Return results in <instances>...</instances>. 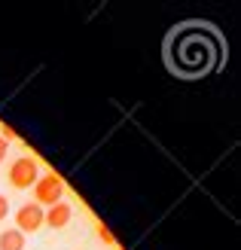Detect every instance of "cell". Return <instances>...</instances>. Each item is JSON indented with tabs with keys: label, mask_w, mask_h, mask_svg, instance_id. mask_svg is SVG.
<instances>
[{
	"label": "cell",
	"mask_w": 241,
	"mask_h": 250,
	"mask_svg": "<svg viewBox=\"0 0 241 250\" xmlns=\"http://www.w3.org/2000/svg\"><path fill=\"white\" fill-rule=\"evenodd\" d=\"M6 214H9V198L0 195V220H6Z\"/></svg>",
	"instance_id": "cell-7"
},
{
	"label": "cell",
	"mask_w": 241,
	"mask_h": 250,
	"mask_svg": "<svg viewBox=\"0 0 241 250\" xmlns=\"http://www.w3.org/2000/svg\"><path fill=\"white\" fill-rule=\"evenodd\" d=\"M24 235L19 229H6V232H0V250H24Z\"/></svg>",
	"instance_id": "cell-5"
},
{
	"label": "cell",
	"mask_w": 241,
	"mask_h": 250,
	"mask_svg": "<svg viewBox=\"0 0 241 250\" xmlns=\"http://www.w3.org/2000/svg\"><path fill=\"white\" fill-rule=\"evenodd\" d=\"M61 195H65V180L58 177V174H43L40 180L34 183V205H46L52 208L61 202Z\"/></svg>",
	"instance_id": "cell-2"
},
{
	"label": "cell",
	"mask_w": 241,
	"mask_h": 250,
	"mask_svg": "<svg viewBox=\"0 0 241 250\" xmlns=\"http://www.w3.org/2000/svg\"><path fill=\"white\" fill-rule=\"evenodd\" d=\"M6 149H9V141H6V137H0V162L6 159Z\"/></svg>",
	"instance_id": "cell-8"
},
{
	"label": "cell",
	"mask_w": 241,
	"mask_h": 250,
	"mask_svg": "<svg viewBox=\"0 0 241 250\" xmlns=\"http://www.w3.org/2000/svg\"><path fill=\"white\" fill-rule=\"evenodd\" d=\"M6 180H9L12 189H34V183L40 180V165H37V159H31V156L16 159L9 165Z\"/></svg>",
	"instance_id": "cell-1"
},
{
	"label": "cell",
	"mask_w": 241,
	"mask_h": 250,
	"mask_svg": "<svg viewBox=\"0 0 241 250\" xmlns=\"http://www.w3.org/2000/svg\"><path fill=\"white\" fill-rule=\"evenodd\" d=\"M40 226H43V208H40V205L28 202V205H22V208L16 210V229H19L22 235L37 232Z\"/></svg>",
	"instance_id": "cell-3"
},
{
	"label": "cell",
	"mask_w": 241,
	"mask_h": 250,
	"mask_svg": "<svg viewBox=\"0 0 241 250\" xmlns=\"http://www.w3.org/2000/svg\"><path fill=\"white\" fill-rule=\"evenodd\" d=\"M70 217H73V208L67 202H58V205H52L49 210H43V226H49V229H65L67 223H70Z\"/></svg>",
	"instance_id": "cell-4"
},
{
	"label": "cell",
	"mask_w": 241,
	"mask_h": 250,
	"mask_svg": "<svg viewBox=\"0 0 241 250\" xmlns=\"http://www.w3.org/2000/svg\"><path fill=\"white\" fill-rule=\"evenodd\" d=\"M98 235H101V241H104V244H113V241H116V238L110 235V229H104V226H98Z\"/></svg>",
	"instance_id": "cell-6"
}]
</instances>
